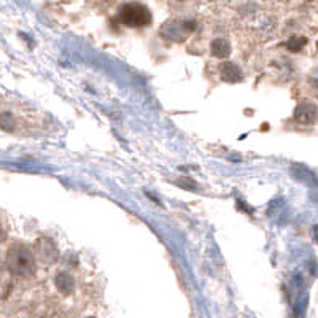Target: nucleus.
<instances>
[{"mask_svg": "<svg viewBox=\"0 0 318 318\" xmlns=\"http://www.w3.org/2000/svg\"><path fill=\"white\" fill-rule=\"evenodd\" d=\"M7 266L18 277H29L35 272V256L24 245H15L7 253Z\"/></svg>", "mask_w": 318, "mask_h": 318, "instance_id": "f257e3e1", "label": "nucleus"}, {"mask_svg": "<svg viewBox=\"0 0 318 318\" xmlns=\"http://www.w3.org/2000/svg\"><path fill=\"white\" fill-rule=\"evenodd\" d=\"M118 19L127 27H145L151 23V13L144 4L127 2L119 8Z\"/></svg>", "mask_w": 318, "mask_h": 318, "instance_id": "f03ea898", "label": "nucleus"}, {"mask_svg": "<svg viewBox=\"0 0 318 318\" xmlns=\"http://www.w3.org/2000/svg\"><path fill=\"white\" fill-rule=\"evenodd\" d=\"M196 29V23L191 19H172L169 23L164 24L161 34L164 38L172 40V41H183L186 38V35L191 34V32Z\"/></svg>", "mask_w": 318, "mask_h": 318, "instance_id": "7ed1b4c3", "label": "nucleus"}, {"mask_svg": "<svg viewBox=\"0 0 318 318\" xmlns=\"http://www.w3.org/2000/svg\"><path fill=\"white\" fill-rule=\"evenodd\" d=\"M293 118L301 126H312L318 119V107L312 102H302L296 107Z\"/></svg>", "mask_w": 318, "mask_h": 318, "instance_id": "20e7f679", "label": "nucleus"}, {"mask_svg": "<svg viewBox=\"0 0 318 318\" xmlns=\"http://www.w3.org/2000/svg\"><path fill=\"white\" fill-rule=\"evenodd\" d=\"M220 75L226 83H240L244 78L242 70L234 62H223L220 65Z\"/></svg>", "mask_w": 318, "mask_h": 318, "instance_id": "39448f33", "label": "nucleus"}, {"mask_svg": "<svg viewBox=\"0 0 318 318\" xmlns=\"http://www.w3.org/2000/svg\"><path fill=\"white\" fill-rule=\"evenodd\" d=\"M54 285L59 293H62L64 296H70L75 291V279L67 272H61L54 279Z\"/></svg>", "mask_w": 318, "mask_h": 318, "instance_id": "423d86ee", "label": "nucleus"}, {"mask_svg": "<svg viewBox=\"0 0 318 318\" xmlns=\"http://www.w3.org/2000/svg\"><path fill=\"white\" fill-rule=\"evenodd\" d=\"M210 51L215 58H228L229 54H231V45H229V41L224 40V38H215L212 41V45H210Z\"/></svg>", "mask_w": 318, "mask_h": 318, "instance_id": "0eeeda50", "label": "nucleus"}, {"mask_svg": "<svg viewBox=\"0 0 318 318\" xmlns=\"http://www.w3.org/2000/svg\"><path fill=\"white\" fill-rule=\"evenodd\" d=\"M38 250H40V256L45 259L47 262L56 261L58 251H56V248H54V245L50 242V240H43V242L38 245Z\"/></svg>", "mask_w": 318, "mask_h": 318, "instance_id": "6e6552de", "label": "nucleus"}, {"mask_svg": "<svg viewBox=\"0 0 318 318\" xmlns=\"http://www.w3.org/2000/svg\"><path fill=\"white\" fill-rule=\"evenodd\" d=\"M15 127H16V119L13 113L10 112L0 113V129L5 130V132H13Z\"/></svg>", "mask_w": 318, "mask_h": 318, "instance_id": "1a4fd4ad", "label": "nucleus"}, {"mask_svg": "<svg viewBox=\"0 0 318 318\" xmlns=\"http://www.w3.org/2000/svg\"><path fill=\"white\" fill-rule=\"evenodd\" d=\"M307 45V38L305 37H291L288 41H287V48L293 53H298L301 51L304 47Z\"/></svg>", "mask_w": 318, "mask_h": 318, "instance_id": "9d476101", "label": "nucleus"}, {"mask_svg": "<svg viewBox=\"0 0 318 318\" xmlns=\"http://www.w3.org/2000/svg\"><path fill=\"white\" fill-rule=\"evenodd\" d=\"M178 185L181 186V188H185V190H190V191L196 190V185H194V181H193V180H190V178H181V180H178Z\"/></svg>", "mask_w": 318, "mask_h": 318, "instance_id": "9b49d317", "label": "nucleus"}, {"mask_svg": "<svg viewBox=\"0 0 318 318\" xmlns=\"http://www.w3.org/2000/svg\"><path fill=\"white\" fill-rule=\"evenodd\" d=\"M5 237H7V233L4 231V228L0 226V242H4V240H5Z\"/></svg>", "mask_w": 318, "mask_h": 318, "instance_id": "f8f14e48", "label": "nucleus"}, {"mask_svg": "<svg viewBox=\"0 0 318 318\" xmlns=\"http://www.w3.org/2000/svg\"><path fill=\"white\" fill-rule=\"evenodd\" d=\"M312 83H313V84H315V86L318 87V76H315V78L312 80Z\"/></svg>", "mask_w": 318, "mask_h": 318, "instance_id": "ddd939ff", "label": "nucleus"}, {"mask_svg": "<svg viewBox=\"0 0 318 318\" xmlns=\"http://www.w3.org/2000/svg\"><path fill=\"white\" fill-rule=\"evenodd\" d=\"M87 318H94V316H87Z\"/></svg>", "mask_w": 318, "mask_h": 318, "instance_id": "4468645a", "label": "nucleus"}]
</instances>
